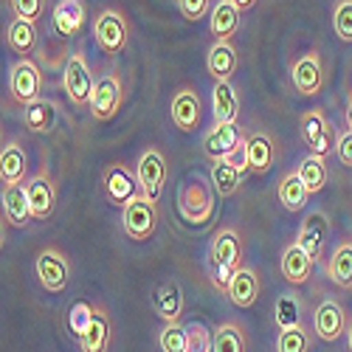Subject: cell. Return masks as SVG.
Returning a JSON list of instances; mask_svg holds the SVG:
<instances>
[{
	"label": "cell",
	"mask_w": 352,
	"mask_h": 352,
	"mask_svg": "<svg viewBox=\"0 0 352 352\" xmlns=\"http://www.w3.org/2000/svg\"><path fill=\"white\" fill-rule=\"evenodd\" d=\"M243 265V237L237 228H220L209 248V276L220 293H228L234 274Z\"/></svg>",
	"instance_id": "obj_1"
},
{
	"label": "cell",
	"mask_w": 352,
	"mask_h": 352,
	"mask_svg": "<svg viewBox=\"0 0 352 352\" xmlns=\"http://www.w3.org/2000/svg\"><path fill=\"white\" fill-rule=\"evenodd\" d=\"M94 74L87 68V60L82 51H74L65 63V74H63V87L71 99L74 107H91V96H94Z\"/></svg>",
	"instance_id": "obj_2"
},
{
	"label": "cell",
	"mask_w": 352,
	"mask_h": 352,
	"mask_svg": "<svg viewBox=\"0 0 352 352\" xmlns=\"http://www.w3.org/2000/svg\"><path fill=\"white\" fill-rule=\"evenodd\" d=\"M40 94H43V71L37 68V63L28 60V56H20L9 71V96H12V102L25 107V104L37 102Z\"/></svg>",
	"instance_id": "obj_3"
},
{
	"label": "cell",
	"mask_w": 352,
	"mask_h": 352,
	"mask_svg": "<svg viewBox=\"0 0 352 352\" xmlns=\"http://www.w3.org/2000/svg\"><path fill=\"white\" fill-rule=\"evenodd\" d=\"M122 226H124V234L135 243H144L150 240L155 234V226H158V209L150 197H133L127 206L122 209Z\"/></svg>",
	"instance_id": "obj_4"
},
{
	"label": "cell",
	"mask_w": 352,
	"mask_h": 352,
	"mask_svg": "<svg viewBox=\"0 0 352 352\" xmlns=\"http://www.w3.org/2000/svg\"><path fill=\"white\" fill-rule=\"evenodd\" d=\"M135 175H138V184H141V195L150 197L153 203H158L164 195V186H166L169 166H166V158L155 150V146L141 153V158L135 164Z\"/></svg>",
	"instance_id": "obj_5"
},
{
	"label": "cell",
	"mask_w": 352,
	"mask_h": 352,
	"mask_svg": "<svg viewBox=\"0 0 352 352\" xmlns=\"http://www.w3.org/2000/svg\"><path fill=\"white\" fill-rule=\"evenodd\" d=\"M94 37H96V45L104 51V54H119L127 48V40H130V28H127V20L122 12L116 9H104L96 23H94Z\"/></svg>",
	"instance_id": "obj_6"
},
{
	"label": "cell",
	"mask_w": 352,
	"mask_h": 352,
	"mask_svg": "<svg viewBox=\"0 0 352 352\" xmlns=\"http://www.w3.org/2000/svg\"><path fill=\"white\" fill-rule=\"evenodd\" d=\"M34 271H37L40 285H43L48 293H63V290L71 285V265H68L65 254L56 251V248H45V251L37 254Z\"/></svg>",
	"instance_id": "obj_7"
},
{
	"label": "cell",
	"mask_w": 352,
	"mask_h": 352,
	"mask_svg": "<svg viewBox=\"0 0 352 352\" xmlns=\"http://www.w3.org/2000/svg\"><path fill=\"white\" fill-rule=\"evenodd\" d=\"M124 91H122V76L119 74H104L94 85V96H91V116L96 122H110L122 107Z\"/></svg>",
	"instance_id": "obj_8"
},
{
	"label": "cell",
	"mask_w": 352,
	"mask_h": 352,
	"mask_svg": "<svg viewBox=\"0 0 352 352\" xmlns=\"http://www.w3.org/2000/svg\"><path fill=\"white\" fill-rule=\"evenodd\" d=\"M346 313L344 307L336 302V299H321L313 310V333L321 338V341H338L344 333H346Z\"/></svg>",
	"instance_id": "obj_9"
},
{
	"label": "cell",
	"mask_w": 352,
	"mask_h": 352,
	"mask_svg": "<svg viewBox=\"0 0 352 352\" xmlns=\"http://www.w3.org/2000/svg\"><path fill=\"white\" fill-rule=\"evenodd\" d=\"M290 82L299 91V96H316L324 87V68H321V56L318 51H307L299 56L290 68Z\"/></svg>",
	"instance_id": "obj_10"
},
{
	"label": "cell",
	"mask_w": 352,
	"mask_h": 352,
	"mask_svg": "<svg viewBox=\"0 0 352 352\" xmlns=\"http://www.w3.org/2000/svg\"><path fill=\"white\" fill-rule=\"evenodd\" d=\"M245 141V133L240 130L237 122H217L209 135L203 138V153L209 155V161L214 158H228L231 153H237Z\"/></svg>",
	"instance_id": "obj_11"
},
{
	"label": "cell",
	"mask_w": 352,
	"mask_h": 352,
	"mask_svg": "<svg viewBox=\"0 0 352 352\" xmlns=\"http://www.w3.org/2000/svg\"><path fill=\"white\" fill-rule=\"evenodd\" d=\"M102 186H104V195H107V200L110 203H116V206H127V203L133 200V197H138L141 195V184H138V175H133L124 164H116V166H110L107 172H104V181H102Z\"/></svg>",
	"instance_id": "obj_12"
},
{
	"label": "cell",
	"mask_w": 352,
	"mask_h": 352,
	"mask_svg": "<svg viewBox=\"0 0 352 352\" xmlns=\"http://www.w3.org/2000/svg\"><path fill=\"white\" fill-rule=\"evenodd\" d=\"M299 135L302 141L307 144V150L316 153V155H327L330 146L336 144L333 141V130H330V122L327 116L321 110H307L299 122Z\"/></svg>",
	"instance_id": "obj_13"
},
{
	"label": "cell",
	"mask_w": 352,
	"mask_h": 352,
	"mask_svg": "<svg viewBox=\"0 0 352 352\" xmlns=\"http://www.w3.org/2000/svg\"><path fill=\"white\" fill-rule=\"evenodd\" d=\"M25 189H28V200H32V212H34V220H48L56 209V184L54 178L40 169L37 175L25 181Z\"/></svg>",
	"instance_id": "obj_14"
},
{
	"label": "cell",
	"mask_w": 352,
	"mask_h": 352,
	"mask_svg": "<svg viewBox=\"0 0 352 352\" xmlns=\"http://www.w3.org/2000/svg\"><path fill=\"white\" fill-rule=\"evenodd\" d=\"M279 268H282V276L287 285L293 287H302L310 282L313 276V268H316V259L299 245V243H290L285 251H282V262H279Z\"/></svg>",
	"instance_id": "obj_15"
},
{
	"label": "cell",
	"mask_w": 352,
	"mask_h": 352,
	"mask_svg": "<svg viewBox=\"0 0 352 352\" xmlns=\"http://www.w3.org/2000/svg\"><path fill=\"white\" fill-rule=\"evenodd\" d=\"M169 113H172V122L181 133H195L200 127V116H203V107H200V96L192 91V87H184V91L175 94L172 104H169Z\"/></svg>",
	"instance_id": "obj_16"
},
{
	"label": "cell",
	"mask_w": 352,
	"mask_h": 352,
	"mask_svg": "<svg viewBox=\"0 0 352 352\" xmlns=\"http://www.w3.org/2000/svg\"><path fill=\"white\" fill-rule=\"evenodd\" d=\"M245 161H248V172L254 175H268L274 161H276V146L274 138L268 133H251L245 135Z\"/></svg>",
	"instance_id": "obj_17"
},
{
	"label": "cell",
	"mask_w": 352,
	"mask_h": 352,
	"mask_svg": "<svg viewBox=\"0 0 352 352\" xmlns=\"http://www.w3.org/2000/svg\"><path fill=\"white\" fill-rule=\"evenodd\" d=\"M327 234H330L327 217L321 214V212H313V214L305 217L296 243H299L316 262H321V256H324V248H327Z\"/></svg>",
	"instance_id": "obj_18"
},
{
	"label": "cell",
	"mask_w": 352,
	"mask_h": 352,
	"mask_svg": "<svg viewBox=\"0 0 352 352\" xmlns=\"http://www.w3.org/2000/svg\"><path fill=\"white\" fill-rule=\"evenodd\" d=\"M51 25H54V32L71 40L82 32V25H85V6H82V0H56V6L51 12Z\"/></svg>",
	"instance_id": "obj_19"
},
{
	"label": "cell",
	"mask_w": 352,
	"mask_h": 352,
	"mask_svg": "<svg viewBox=\"0 0 352 352\" xmlns=\"http://www.w3.org/2000/svg\"><path fill=\"white\" fill-rule=\"evenodd\" d=\"M3 217L12 228H23V226H28V220L34 217L25 184L3 186Z\"/></svg>",
	"instance_id": "obj_20"
},
{
	"label": "cell",
	"mask_w": 352,
	"mask_h": 352,
	"mask_svg": "<svg viewBox=\"0 0 352 352\" xmlns=\"http://www.w3.org/2000/svg\"><path fill=\"white\" fill-rule=\"evenodd\" d=\"M226 296L243 310H248L259 302V274L254 271V265H240V271L234 274V279L228 285Z\"/></svg>",
	"instance_id": "obj_21"
},
{
	"label": "cell",
	"mask_w": 352,
	"mask_h": 352,
	"mask_svg": "<svg viewBox=\"0 0 352 352\" xmlns=\"http://www.w3.org/2000/svg\"><path fill=\"white\" fill-rule=\"evenodd\" d=\"M110 336H113V324H110V316L104 307L96 305V313L91 318L87 330L76 338L82 352H107L110 349Z\"/></svg>",
	"instance_id": "obj_22"
},
{
	"label": "cell",
	"mask_w": 352,
	"mask_h": 352,
	"mask_svg": "<svg viewBox=\"0 0 352 352\" xmlns=\"http://www.w3.org/2000/svg\"><path fill=\"white\" fill-rule=\"evenodd\" d=\"M153 307L155 313L166 321V324H172V321H178L184 316V290L181 285L169 279V282H161L153 293Z\"/></svg>",
	"instance_id": "obj_23"
},
{
	"label": "cell",
	"mask_w": 352,
	"mask_h": 352,
	"mask_svg": "<svg viewBox=\"0 0 352 352\" xmlns=\"http://www.w3.org/2000/svg\"><path fill=\"white\" fill-rule=\"evenodd\" d=\"M209 175H212V186L220 197H231V195H237L240 186H243V178H245V172L234 164L231 158H214L209 164Z\"/></svg>",
	"instance_id": "obj_24"
},
{
	"label": "cell",
	"mask_w": 352,
	"mask_h": 352,
	"mask_svg": "<svg viewBox=\"0 0 352 352\" xmlns=\"http://www.w3.org/2000/svg\"><path fill=\"white\" fill-rule=\"evenodd\" d=\"M237 65H240V56H237V48H234L231 40H214L212 48H209V56H206V68L209 74L217 79H231L237 74Z\"/></svg>",
	"instance_id": "obj_25"
},
{
	"label": "cell",
	"mask_w": 352,
	"mask_h": 352,
	"mask_svg": "<svg viewBox=\"0 0 352 352\" xmlns=\"http://www.w3.org/2000/svg\"><path fill=\"white\" fill-rule=\"evenodd\" d=\"M212 110L217 122H237L240 119V96L231 79H217L212 91Z\"/></svg>",
	"instance_id": "obj_26"
},
{
	"label": "cell",
	"mask_w": 352,
	"mask_h": 352,
	"mask_svg": "<svg viewBox=\"0 0 352 352\" xmlns=\"http://www.w3.org/2000/svg\"><path fill=\"white\" fill-rule=\"evenodd\" d=\"M240 28V9L234 6V0H217L209 17V32L214 40H231Z\"/></svg>",
	"instance_id": "obj_27"
},
{
	"label": "cell",
	"mask_w": 352,
	"mask_h": 352,
	"mask_svg": "<svg viewBox=\"0 0 352 352\" xmlns=\"http://www.w3.org/2000/svg\"><path fill=\"white\" fill-rule=\"evenodd\" d=\"M25 175H28V161L25 153L17 141H9L0 153V178H3V186L12 184H25Z\"/></svg>",
	"instance_id": "obj_28"
},
{
	"label": "cell",
	"mask_w": 352,
	"mask_h": 352,
	"mask_svg": "<svg viewBox=\"0 0 352 352\" xmlns=\"http://www.w3.org/2000/svg\"><path fill=\"white\" fill-rule=\"evenodd\" d=\"M276 197H279V203H282L287 212H302V209L307 206L310 192H307V186H305V181H302V175H299L296 169L287 172L285 178L279 181V186H276Z\"/></svg>",
	"instance_id": "obj_29"
},
{
	"label": "cell",
	"mask_w": 352,
	"mask_h": 352,
	"mask_svg": "<svg viewBox=\"0 0 352 352\" xmlns=\"http://www.w3.org/2000/svg\"><path fill=\"white\" fill-rule=\"evenodd\" d=\"M327 276L341 290H352V240L336 245L333 256L327 259Z\"/></svg>",
	"instance_id": "obj_30"
},
{
	"label": "cell",
	"mask_w": 352,
	"mask_h": 352,
	"mask_svg": "<svg viewBox=\"0 0 352 352\" xmlns=\"http://www.w3.org/2000/svg\"><path fill=\"white\" fill-rule=\"evenodd\" d=\"M37 25L32 23V20H23V17H14L12 23H9V28H6V43H9V48L14 51V54H20V56H28L34 48H37Z\"/></svg>",
	"instance_id": "obj_31"
},
{
	"label": "cell",
	"mask_w": 352,
	"mask_h": 352,
	"mask_svg": "<svg viewBox=\"0 0 352 352\" xmlns=\"http://www.w3.org/2000/svg\"><path fill=\"white\" fill-rule=\"evenodd\" d=\"M23 124L37 133V135H45L54 130L56 124V107L54 102H45V99H37L32 104H25V113H23Z\"/></svg>",
	"instance_id": "obj_32"
},
{
	"label": "cell",
	"mask_w": 352,
	"mask_h": 352,
	"mask_svg": "<svg viewBox=\"0 0 352 352\" xmlns=\"http://www.w3.org/2000/svg\"><path fill=\"white\" fill-rule=\"evenodd\" d=\"M296 172L302 175V181H305V186H307L310 195H318L321 189L327 186V178H330L324 155H316V153H310L307 158H302V164H299Z\"/></svg>",
	"instance_id": "obj_33"
},
{
	"label": "cell",
	"mask_w": 352,
	"mask_h": 352,
	"mask_svg": "<svg viewBox=\"0 0 352 352\" xmlns=\"http://www.w3.org/2000/svg\"><path fill=\"white\" fill-rule=\"evenodd\" d=\"M214 352H248V336L237 321H223L214 330Z\"/></svg>",
	"instance_id": "obj_34"
},
{
	"label": "cell",
	"mask_w": 352,
	"mask_h": 352,
	"mask_svg": "<svg viewBox=\"0 0 352 352\" xmlns=\"http://www.w3.org/2000/svg\"><path fill=\"white\" fill-rule=\"evenodd\" d=\"M274 318H276V327L279 330L299 327L302 324V302H299V296H293V293H285V296H279L276 299V307H274Z\"/></svg>",
	"instance_id": "obj_35"
},
{
	"label": "cell",
	"mask_w": 352,
	"mask_h": 352,
	"mask_svg": "<svg viewBox=\"0 0 352 352\" xmlns=\"http://www.w3.org/2000/svg\"><path fill=\"white\" fill-rule=\"evenodd\" d=\"M276 352H310V330L305 324L279 330V336H276Z\"/></svg>",
	"instance_id": "obj_36"
},
{
	"label": "cell",
	"mask_w": 352,
	"mask_h": 352,
	"mask_svg": "<svg viewBox=\"0 0 352 352\" xmlns=\"http://www.w3.org/2000/svg\"><path fill=\"white\" fill-rule=\"evenodd\" d=\"M94 313H96V305L87 302V299H79V302H74V305L68 307V330L74 333V338H79V336L87 330Z\"/></svg>",
	"instance_id": "obj_37"
},
{
	"label": "cell",
	"mask_w": 352,
	"mask_h": 352,
	"mask_svg": "<svg viewBox=\"0 0 352 352\" xmlns=\"http://www.w3.org/2000/svg\"><path fill=\"white\" fill-rule=\"evenodd\" d=\"M158 344L164 352H186L189 346V338H186V327L181 321H172V324H164L161 336H158Z\"/></svg>",
	"instance_id": "obj_38"
},
{
	"label": "cell",
	"mask_w": 352,
	"mask_h": 352,
	"mask_svg": "<svg viewBox=\"0 0 352 352\" xmlns=\"http://www.w3.org/2000/svg\"><path fill=\"white\" fill-rule=\"evenodd\" d=\"M186 338H189V346L186 352H214V333H209V327L203 324H186Z\"/></svg>",
	"instance_id": "obj_39"
},
{
	"label": "cell",
	"mask_w": 352,
	"mask_h": 352,
	"mask_svg": "<svg viewBox=\"0 0 352 352\" xmlns=\"http://www.w3.org/2000/svg\"><path fill=\"white\" fill-rule=\"evenodd\" d=\"M333 28H336L338 40L352 43V0H341L333 9Z\"/></svg>",
	"instance_id": "obj_40"
},
{
	"label": "cell",
	"mask_w": 352,
	"mask_h": 352,
	"mask_svg": "<svg viewBox=\"0 0 352 352\" xmlns=\"http://www.w3.org/2000/svg\"><path fill=\"white\" fill-rule=\"evenodd\" d=\"M12 12H14V17L37 23L45 12V0H12Z\"/></svg>",
	"instance_id": "obj_41"
},
{
	"label": "cell",
	"mask_w": 352,
	"mask_h": 352,
	"mask_svg": "<svg viewBox=\"0 0 352 352\" xmlns=\"http://www.w3.org/2000/svg\"><path fill=\"white\" fill-rule=\"evenodd\" d=\"M333 150H336V155H338L341 166H349V169H352V130H349V127H346V130H341V133L336 135Z\"/></svg>",
	"instance_id": "obj_42"
},
{
	"label": "cell",
	"mask_w": 352,
	"mask_h": 352,
	"mask_svg": "<svg viewBox=\"0 0 352 352\" xmlns=\"http://www.w3.org/2000/svg\"><path fill=\"white\" fill-rule=\"evenodd\" d=\"M178 9H181V14H184L189 23H197V20L206 17L209 0H178Z\"/></svg>",
	"instance_id": "obj_43"
},
{
	"label": "cell",
	"mask_w": 352,
	"mask_h": 352,
	"mask_svg": "<svg viewBox=\"0 0 352 352\" xmlns=\"http://www.w3.org/2000/svg\"><path fill=\"white\" fill-rule=\"evenodd\" d=\"M234 6H237L240 12H248V9L256 6V0H234Z\"/></svg>",
	"instance_id": "obj_44"
},
{
	"label": "cell",
	"mask_w": 352,
	"mask_h": 352,
	"mask_svg": "<svg viewBox=\"0 0 352 352\" xmlns=\"http://www.w3.org/2000/svg\"><path fill=\"white\" fill-rule=\"evenodd\" d=\"M344 119H346V127L352 130V96H349V102H346V113H344Z\"/></svg>",
	"instance_id": "obj_45"
},
{
	"label": "cell",
	"mask_w": 352,
	"mask_h": 352,
	"mask_svg": "<svg viewBox=\"0 0 352 352\" xmlns=\"http://www.w3.org/2000/svg\"><path fill=\"white\" fill-rule=\"evenodd\" d=\"M346 346H349V352H352V321L346 324Z\"/></svg>",
	"instance_id": "obj_46"
}]
</instances>
